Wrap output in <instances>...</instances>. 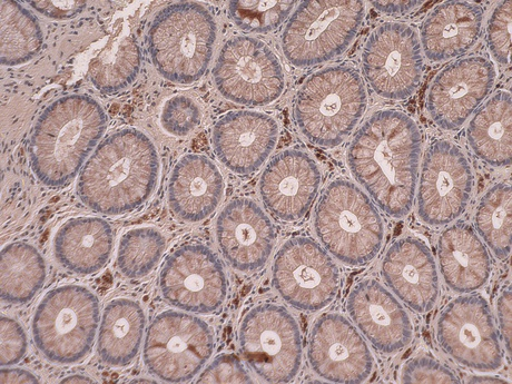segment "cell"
Wrapping results in <instances>:
<instances>
[{
	"instance_id": "obj_1",
	"label": "cell",
	"mask_w": 512,
	"mask_h": 384,
	"mask_svg": "<svg viewBox=\"0 0 512 384\" xmlns=\"http://www.w3.org/2000/svg\"><path fill=\"white\" fill-rule=\"evenodd\" d=\"M422 135L410 116L384 110L368 118L349 146L348 164L374 203L402 219L415 203Z\"/></svg>"
},
{
	"instance_id": "obj_2",
	"label": "cell",
	"mask_w": 512,
	"mask_h": 384,
	"mask_svg": "<svg viewBox=\"0 0 512 384\" xmlns=\"http://www.w3.org/2000/svg\"><path fill=\"white\" fill-rule=\"evenodd\" d=\"M159 175V153L150 137L124 128L98 145L83 167L77 193L96 213L122 215L151 198Z\"/></svg>"
},
{
	"instance_id": "obj_3",
	"label": "cell",
	"mask_w": 512,
	"mask_h": 384,
	"mask_svg": "<svg viewBox=\"0 0 512 384\" xmlns=\"http://www.w3.org/2000/svg\"><path fill=\"white\" fill-rule=\"evenodd\" d=\"M103 107L87 95H68L49 105L34 127L29 159L39 182L52 189L70 184L106 131Z\"/></svg>"
},
{
	"instance_id": "obj_4",
	"label": "cell",
	"mask_w": 512,
	"mask_h": 384,
	"mask_svg": "<svg viewBox=\"0 0 512 384\" xmlns=\"http://www.w3.org/2000/svg\"><path fill=\"white\" fill-rule=\"evenodd\" d=\"M366 85L354 68H323L303 83L294 104V120L314 145L333 149L348 139L366 113Z\"/></svg>"
},
{
	"instance_id": "obj_5",
	"label": "cell",
	"mask_w": 512,
	"mask_h": 384,
	"mask_svg": "<svg viewBox=\"0 0 512 384\" xmlns=\"http://www.w3.org/2000/svg\"><path fill=\"white\" fill-rule=\"evenodd\" d=\"M216 33L212 14L198 3L181 2L163 8L147 34L155 70L175 84L200 81L210 66Z\"/></svg>"
},
{
	"instance_id": "obj_6",
	"label": "cell",
	"mask_w": 512,
	"mask_h": 384,
	"mask_svg": "<svg viewBox=\"0 0 512 384\" xmlns=\"http://www.w3.org/2000/svg\"><path fill=\"white\" fill-rule=\"evenodd\" d=\"M314 228L324 248L350 267L374 260L384 239L376 204L356 184L342 179L331 182L322 193Z\"/></svg>"
},
{
	"instance_id": "obj_7",
	"label": "cell",
	"mask_w": 512,
	"mask_h": 384,
	"mask_svg": "<svg viewBox=\"0 0 512 384\" xmlns=\"http://www.w3.org/2000/svg\"><path fill=\"white\" fill-rule=\"evenodd\" d=\"M366 6L358 0H308L295 9L285 26L281 46L295 67L321 65L342 55L356 38Z\"/></svg>"
},
{
	"instance_id": "obj_8",
	"label": "cell",
	"mask_w": 512,
	"mask_h": 384,
	"mask_svg": "<svg viewBox=\"0 0 512 384\" xmlns=\"http://www.w3.org/2000/svg\"><path fill=\"white\" fill-rule=\"evenodd\" d=\"M101 320L96 295L81 285L48 292L33 320V337L43 356L58 364L82 361L94 346Z\"/></svg>"
},
{
	"instance_id": "obj_9",
	"label": "cell",
	"mask_w": 512,
	"mask_h": 384,
	"mask_svg": "<svg viewBox=\"0 0 512 384\" xmlns=\"http://www.w3.org/2000/svg\"><path fill=\"white\" fill-rule=\"evenodd\" d=\"M214 351V336L203 320L177 311H165L153 320L144 344L145 366L165 382L192 380Z\"/></svg>"
},
{
	"instance_id": "obj_10",
	"label": "cell",
	"mask_w": 512,
	"mask_h": 384,
	"mask_svg": "<svg viewBox=\"0 0 512 384\" xmlns=\"http://www.w3.org/2000/svg\"><path fill=\"white\" fill-rule=\"evenodd\" d=\"M213 78L226 100L249 107L274 103L285 88L277 55L268 45L249 36L232 37L223 45Z\"/></svg>"
},
{
	"instance_id": "obj_11",
	"label": "cell",
	"mask_w": 512,
	"mask_h": 384,
	"mask_svg": "<svg viewBox=\"0 0 512 384\" xmlns=\"http://www.w3.org/2000/svg\"><path fill=\"white\" fill-rule=\"evenodd\" d=\"M240 348L246 362L269 383H289L302 363L299 324L280 305L262 304L252 309L240 328Z\"/></svg>"
},
{
	"instance_id": "obj_12",
	"label": "cell",
	"mask_w": 512,
	"mask_h": 384,
	"mask_svg": "<svg viewBox=\"0 0 512 384\" xmlns=\"http://www.w3.org/2000/svg\"><path fill=\"white\" fill-rule=\"evenodd\" d=\"M420 39L412 27L384 23L368 38L362 53V72L374 93L386 100L405 101L422 82Z\"/></svg>"
},
{
	"instance_id": "obj_13",
	"label": "cell",
	"mask_w": 512,
	"mask_h": 384,
	"mask_svg": "<svg viewBox=\"0 0 512 384\" xmlns=\"http://www.w3.org/2000/svg\"><path fill=\"white\" fill-rule=\"evenodd\" d=\"M340 275L336 263L320 244L309 238L285 243L273 264V284L293 308L318 312L337 297Z\"/></svg>"
},
{
	"instance_id": "obj_14",
	"label": "cell",
	"mask_w": 512,
	"mask_h": 384,
	"mask_svg": "<svg viewBox=\"0 0 512 384\" xmlns=\"http://www.w3.org/2000/svg\"><path fill=\"white\" fill-rule=\"evenodd\" d=\"M475 177L467 156L456 144L433 142L422 163L418 214L430 226H445L468 208Z\"/></svg>"
},
{
	"instance_id": "obj_15",
	"label": "cell",
	"mask_w": 512,
	"mask_h": 384,
	"mask_svg": "<svg viewBox=\"0 0 512 384\" xmlns=\"http://www.w3.org/2000/svg\"><path fill=\"white\" fill-rule=\"evenodd\" d=\"M437 338L441 348L467 368L491 372L504 362L494 317L480 295L450 302L440 314Z\"/></svg>"
},
{
	"instance_id": "obj_16",
	"label": "cell",
	"mask_w": 512,
	"mask_h": 384,
	"mask_svg": "<svg viewBox=\"0 0 512 384\" xmlns=\"http://www.w3.org/2000/svg\"><path fill=\"white\" fill-rule=\"evenodd\" d=\"M160 288L172 307L210 314L222 307L228 294V279L219 256L208 246L185 244L167 258Z\"/></svg>"
},
{
	"instance_id": "obj_17",
	"label": "cell",
	"mask_w": 512,
	"mask_h": 384,
	"mask_svg": "<svg viewBox=\"0 0 512 384\" xmlns=\"http://www.w3.org/2000/svg\"><path fill=\"white\" fill-rule=\"evenodd\" d=\"M496 76L494 64L481 56L458 59L447 66L428 93L427 110L432 121L442 130H458L491 93Z\"/></svg>"
},
{
	"instance_id": "obj_18",
	"label": "cell",
	"mask_w": 512,
	"mask_h": 384,
	"mask_svg": "<svg viewBox=\"0 0 512 384\" xmlns=\"http://www.w3.org/2000/svg\"><path fill=\"white\" fill-rule=\"evenodd\" d=\"M308 358L314 372L333 383H362L373 369L368 344L348 319L336 313L323 314L314 323Z\"/></svg>"
},
{
	"instance_id": "obj_19",
	"label": "cell",
	"mask_w": 512,
	"mask_h": 384,
	"mask_svg": "<svg viewBox=\"0 0 512 384\" xmlns=\"http://www.w3.org/2000/svg\"><path fill=\"white\" fill-rule=\"evenodd\" d=\"M321 185L319 165L299 150L274 156L260 180L265 208L280 221L297 222L308 214Z\"/></svg>"
},
{
	"instance_id": "obj_20",
	"label": "cell",
	"mask_w": 512,
	"mask_h": 384,
	"mask_svg": "<svg viewBox=\"0 0 512 384\" xmlns=\"http://www.w3.org/2000/svg\"><path fill=\"white\" fill-rule=\"evenodd\" d=\"M216 240L232 268L250 273L268 263L277 234L260 206L242 198L233 200L221 212L216 221Z\"/></svg>"
},
{
	"instance_id": "obj_21",
	"label": "cell",
	"mask_w": 512,
	"mask_h": 384,
	"mask_svg": "<svg viewBox=\"0 0 512 384\" xmlns=\"http://www.w3.org/2000/svg\"><path fill=\"white\" fill-rule=\"evenodd\" d=\"M278 139L279 126L272 116L235 111L216 122L212 143L221 163L233 173L245 176L261 169Z\"/></svg>"
},
{
	"instance_id": "obj_22",
	"label": "cell",
	"mask_w": 512,
	"mask_h": 384,
	"mask_svg": "<svg viewBox=\"0 0 512 384\" xmlns=\"http://www.w3.org/2000/svg\"><path fill=\"white\" fill-rule=\"evenodd\" d=\"M347 307L353 322L378 351L393 354L411 343L413 329L408 313L379 282L358 283Z\"/></svg>"
},
{
	"instance_id": "obj_23",
	"label": "cell",
	"mask_w": 512,
	"mask_h": 384,
	"mask_svg": "<svg viewBox=\"0 0 512 384\" xmlns=\"http://www.w3.org/2000/svg\"><path fill=\"white\" fill-rule=\"evenodd\" d=\"M388 287L408 307L426 313L439 298V277L428 246L413 238H403L390 246L382 262Z\"/></svg>"
},
{
	"instance_id": "obj_24",
	"label": "cell",
	"mask_w": 512,
	"mask_h": 384,
	"mask_svg": "<svg viewBox=\"0 0 512 384\" xmlns=\"http://www.w3.org/2000/svg\"><path fill=\"white\" fill-rule=\"evenodd\" d=\"M223 176L209 157L189 154L177 162L169 183V204L182 221L198 223L218 209L223 198Z\"/></svg>"
},
{
	"instance_id": "obj_25",
	"label": "cell",
	"mask_w": 512,
	"mask_h": 384,
	"mask_svg": "<svg viewBox=\"0 0 512 384\" xmlns=\"http://www.w3.org/2000/svg\"><path fill=\"white\" fill-rule=\"evenodd\" d=\"M484 11L468 2H446L428 15L421 27V47L431 62H446L478 43Z\"/></svg>"
},
{
	"instance_id": "obj_26",
	"label": "cell",
	"mask_w": 512,
	"mask_h": 384,
	"mask_svg": "<svg viewBox=\"0 0 512 384\" xmlns=\"http://www.w3.org/2000/svg\"><path fill=\"white\" fill-rule=\"evenodd\" d=\"M440 271L451 290L471 293L484 287L491 273L488 250L470 225L450 226L438 242Z\"/></svg>"
},
{
	"instance_id": "obj_27",
	"label": "cell",
	"mask_w": 512,
	"mask_h": 384,
	"mask_svg": "<svg viewBox=\"0 0 512 384\" xmlns=\"http://www.w3.org/2000/svg\"><path fill=\"white\" fill-rule=\"evenodd\" d=\"M114 232L100 218H76L58 230L54 240L56 260L68 271L90 275L101 271L110 260Z\"/></svg>"
},
{
	"instance_id": "obj_28",
	"label": "cell",
	"mask_w": 512,
	"mask_h": 384,
	"mask_svg": "<svg viewBox=\"0 0 512 384\" xmlns=\"http://www.w3.org/2000/svg\"><path fill=\"white\" fill-rule=\"evenodd\" d=\"M146 318L141 305L133 300L116 299L106 305L97 349L103 362L126 367L139 354Z\"/></svg>"
},
{
	"instance_id": "obj_29",
	"label": "cell",
	"mask_w": 512,
	"mask_h": 384,
	"mask_svg": "<svg viewBox=\"0 0 512 384\" xmlns=\"http://www.w3.org/2000/svg\"><path fill=\"white\" fill-rule=\"evenodd\" d=\"M511 95L499 91L482 105L468 126V143L480 160L495 167L512 161Z\"/></svg>"
},
{
	"instance_id": "obj_30",
	"label": "cell",
	"mask_w": 512,
	"mask_h": 384,
	"mask_svg": "<svg viewBox=\"0 0 512 384\" xmlns=\"http://www.w3.org/2000/svg\"><path fill=\"white\" fill-rule=\"evenodd\" d=\"M142 52L133 36L127 35L108 42L88 65V77L96 90L116 94L131 86L139 77Z\"/></svg>"
},
{
	"instance_id": "obj_31",
	"label": "cell",
	"mask_w": 512,
	"mask_h": 384,
	"mask_svg": "<svg viewBox=\"0 0 512 384\" xmlns=\"http://www.w3.org/2000/svg\"><path fill=\"white\" fill-rule=\"evenodd\" d=\"M46 264L41 253L25 242L8 244L2 251V299L21 305L44 287Z\"/></svg>"
},
{
	"instance_id": "obj_32",
	"label": "cell",
	"mask_w": 512,
	"mask_h": 384,
	"mask_svg": "<svg viewBox=\"0 0 512 384\" xmlns=\"http://www.w3.org/2000/svg\"><path fill=\"white\" fill-rule=\"evenodd\" d=\"M0 8L2 65L11 67L31 62L44 44L43 31L37 18L13 0H2Z\"/></svg>"
},
{
	"instance_id": "obj_33",
	"label": "cell",
	"mask_w": 512,
	"mask_h": 384,
	"mask_svg": "<svg viewBox=\"0 0 512 384\" xmlns=\"http://www.w3.org/2000/svg\"><path fill=\"white\" fill-rule=\"evenodd\" d=\"M477 231L498 259L511 252L512 192L511 186L499 183L482 198L476 213Z\"/></svg>"
},
{
	"instance_id": "obj_34",
	"label": "cell",
	"mask_w": 512,
	"mask_h": 384,
	"mask_svg": "<svg viewBox=\"0 0 512 384\" xmlns=\"http://www.w3.org/2000/svg\"><path fill=\"white\" fill-rule=\"evenodd\" d=\"M166 240L153 228H137L126 232L118 246L117 267L128 279L139 280L159 264Z\"/></svg>"
},
{
	"instance_id": "obj_35",
	"label": "cell",
	"mask_w": 512,
	"mask_h": 384,
	"mask_svg": "<svg viewBox=\"0 0 512 384\" xmlns=\"http://www.w3.org/2000/svg\"><path fill=\"white\" fill-rule=\"evenodd\" d=\"M297 2H267V0H235L229 4V16L244 32L268 34L287 21Z\"/></svg>"
},
{
	"instance_id": "obj_36",
	"label": "cell",
	"mask_w": 512,
	"mask_h": 384,
	"mask_svg": "<svg viewBox=\"0 0 512 384\" xmlns=\"http://www.w3.org/2000/svg\"><path fill=\"white\" fill-rule=\"evenodd\" d=\"M201 121V108L190 97L177 95L164 104L161 125L165 132L173 136L190 135Z\"/></svg>"
},
{
	"instance_id": "obj_37",
	"label": "cell",
	"mask_w": 512,
	"mask_h": 384,
	"mask_svg": "<svg viewBox=\"0 0 512 384\" xmlns=\"http://www.w3.org/2000/svg\"><path fill=\"white\" fill-rule=\"evenodd\" d=\"M512 2L500 3L492 13L487 29L489 51L501 65L510 64L511 59Z\"/></svg>"
},
{
	"instance_id": "obj_38",
	"label": "cell",
	"mask_w": 512,
	"mask_h": 384,
	"mask_svg": "<svg viewBox=\"0 0 512 384\" xmlns=\"http://www.w3.org/2000/svg\"><path fill=\"white\" fill-rule=\"evenodd\" d=\"M402 383H460L456 374L437 360L420 357L410 360L401 374Z\"/></svg>"
},
{
	"instance_id": "obj_39",
	"label": "cell",
	"mask_w": 512,
	"mask_h": 384,
	"mask_svg": "<svg viewBox=\"0 0 512 384\" xmlns=\"http://www.w3.org/2000/svg\"><path fill=\"white\" fill-rule=\"evenodd\" d=\"M0 338H2V350H0V363L3 367L15 366L21 361L27 351L26 333L16 320L3 315L0 320Z\"/></svg>"
},
{
	"instance_id": "obj_40",
	"label": "cell",
	"mask_w": 512,
	"mask_h": 384,
	"mask_svg": "<svg viewBox=\"0 0 512 384\" xmlns=\"http://www.w3.org/2000/svg\"><path fill=\"white\" fill-rule=\"evenodd\" d=\"M240 360L230 354L216 358L202 373L198 383H252Z\"/></svg>"
},
{
	"instance_id": "obj_41",
	"label": "cell",
	"mask_w": 512,
	"mask_h": 384,
	"mask_svg": "<svg viewBox=\"0 0 512 384\" xmlns=\"http://www.w3.org/2000/svg\"><path fill=\"white\" fill-rule=\"evenodd\" d=\"M29 5L45 17L66 21L82 14L87 3L81 0H67V2H29Z\"/></svg>"
},
{
	"instance_id": "obj_42",
	"label": "cell",
	"mask_w": 512,
	"mask_h": 384,
	"mask_svg": "<svg viewBox=\"0 0 512 384\" xmlns=\"http://www.w3.org/2000/svg\"><path fill=\"white\" fill-rule=\"evenodd\" d=\"M511 291H505L498 300V321L502 339L506 344L507 352L511 356Z\"/></svg>"
},
{
	"instance_id": "obj_43",
	"label": "cell",
	"mask_w": 512,
	"mask_h": 384,
	"mask_svg": "<svg viewBox=\"0 0 512 384\" xmlns=\"http://www.w3.org/2000/svg\"><path fill=\"white\" fill-rule=\"evenodd\" d=\"M425 2H371V5L382 14L403 15L415 11Z\"/></svg>"
},
{
	"instance_id": "obj_44",
	"label": "cell",
	"mask_w": 512,
	"mask_h": 384,
	"mask_svg": "<svg viewBox=\"0 0 512 384\" xmlns=\"http://www.w3.org/2000/svg\"><path fill=\"white\" fill-rule=\"evenodd\" d=\"M0 383H38L33 373L23 369H2Z\"/></svg>"
},
{
	"instance_id": "obj_45",
	"label": "cell",
	"mask_w": 512,
	"mask_h": 384,
	"mask_svg": "<svg viewBox=\"0 0 512 384\" xmlns=\"http://www.w3.org/2000/svg\"><path fill=\"white\" fill-rule=\"evenodd\" d=\"M61 383H95L92 379L82 376V374H75L61 381Z\"/></svg>"
},
{
	"instance_id": "obj_46",
	"label": "cell",
	"mask_w": 512,
	"mask_h": 384,
	"mask_svg": "<svg viewBox=\"0 0 512 384\" xmlns=\"http://www.w3.org/2000/svg\"><path fill=\"white\" fill-rule=\"evenodd\" d=\"M470 383H508L505 380L488 377H478L470 380Z\"/></svg>"
}]
</instances>
